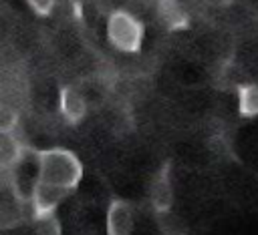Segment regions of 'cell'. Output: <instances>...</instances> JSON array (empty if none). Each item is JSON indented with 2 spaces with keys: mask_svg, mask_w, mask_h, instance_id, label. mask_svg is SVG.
<instances>
[{
  "mask_svg": "<svg viewBox=\"0 0 258 235\" xmlns=\"http://www.w3.org/2000/svg\"><path fill=\"white\" fill-rule=\"evenodd\" d=\"M38 155V181L48 185L73 191L83 177V163L81 159L62 147L52 149H36Z\"/></svg>",
  "mask_w": 258,
  "mask_h": 235,
  "instance_id": "cell-1",
  "label": "cell"
},
{
  "mask_svg": "<svg viewBox=\"0 0 258 235\" xmlns=\"http://www.w3.org/2000/svg\"><path fill=\"white\" fill-rule=\"evenodd\" d=\"M109 44L125 54H135L143 44V22L129 10H115L105 24Z\"/></svg>",
  "mask_w": 258,
  "mask_h": 235,
  "instance_id": "cell-2",
  "label": "cell"
},
{
  "mask_svg": "<svg viewBox=\"0 0 258 235\" xmlns=\"http://www.w3.org/2000/svg\"><path fill=\"white\" fill-rule=\"evenodd\" d=\"M133 227H135L133 205L125 199H113L105 213L107 235H131Z\"/></svg>",
  "mask_w": 258,
  "mask_h": 235,
  "instance_id": "cell-3",
  "label": "cell"
},
{
  "mask_svg": "<svg viewBox=\"0 0 258 235\" xmlns=\"http://www.w3.org/2000/svg\"><path fill=\"white\" fill-rule=\"evenodd\" d=\"M89 106L91 104H89L85 92L81 90V86L67 84L58 90V110L67 123H71V125L81 123L85 119Z\"/></svg>",
  "mask_w": 258,
  "mask_h": 235,
  "instance_id": "cell-4",
  "label": "cell"
},
{
  "mask_svg": "<svg viewBox=\"0 0 258 235\" xmlns=\"http://www.w3.org/2000/svg\"><path fill=\"white\" fill-rule=\"evenodd\" d=\"M149 203L155 213L169 211L173 205V183L169 165H161L149 181Z\"/></svg>",
  "mask_w": 258,
  "mask_h": 235,
  "instance_id": "cell-5",
  "label": "cell"
},
{
  "mask_svg": "<svg viewBox=\"0 0 258 235\" xmlns=\"http://www.w3.org/2000/svg\"><path fill=\"white\" fill-rule=\"evenodd\" d=\"M26 151H28V147L20 137L18 125L10 127V129H2V135H0V165H2V171L12 169L26 155Z\"/></svg>",
  "mask_w": 258,
  "mask_h": 235,
  "instance_id": "cell-6",
  "label": "cell"
},
{
  "mask_svg": "<svg viewBox=\"0 0 258 235\" xmlns=\"http://www.w3.org/2000/svg\"><path fill=\"white\" fill-rule=\"evenodd\" d=\"M155 10H157V18L169 30L183 28L187 24V12L179 0H157Z\"/></svg>",
  "mask_w": 258,
  "mask_h": 235,
  "instance_id": "cell-7",
  "label": "cell"
},
{
  "mask_svg": "<svg viewBox=\"0 0 258 235\" xmlns=\"http://www.w3.org/2000/svg\"><path fill=\"white\" fill-rule=\"evenodd\" d=\"M238 96V110L242 116H258V84L256 82H244L236 88Z\"/></svg>",
  "mask_w": 258,
  "mask_h": 235,
  "instance_id": "cell-8",
  "label": "cell"
},
{
  "mask_svg": "<svg viewBox=\"0 0 258 235\" xmlns=\"http://www.w3.org/2000/svg\"><path fill=\"white\" fill-rule=\"evenodd\" d=\"M155 215H157V225H159L161 235H187L185 225L181 223V219L177 215L171 213V209L155 213Z\"/></svg>",
  "mask_w": 258,
  "mask_h": 235,
  "instance_id": "cell-9",
  "label": "cell"
},
{
  "mask_svg": "<svg viewBox=\"0 0 258 235\" xmlns=\"http://www.w3.org/2000/svg\"><path fill=\"white\" fill-rule=\"evenodd\" d=\"M34 235H62L56 215H42L34 219Z\"/></svg>",
  "mask_w": 258,
  "mask_h": 235,
  "instance_id": "cell-10",
  "label": "cell"
},
{
  "mask_svg": "<svg viewBox=\"0 0 258 235\" xmlns=\"http://www.w3.org/2000/svg\"><path fill=\"white\" fill-rule=\"evenodd\" d=\"M26 4L38 14V16H48L54 6H56V0H26Z\"/></svg>",
  "mask_w": 258,
  "mask_h": 235,
  "instance_id": "cell-11",
  "label": "cell"
}]
</instances>
